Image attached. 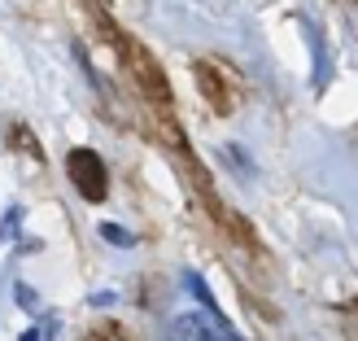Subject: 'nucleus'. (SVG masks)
Listing matches in <instances>:
<instances>
[{"label":"nucleus","instance_id":"obj_1","mask_svg":"<svg viewBox=\"0 0 358 341\" xmlns=\"http://www.w3.org/2000/svg\"><path fill=\"white\" fill-rule=\"evenodd\" d=\"M157 341H241L219 311H184L162 328Z\"/></svg>","mask_w":358,"mask_h":341},{"label":"nucleus","instance_id":"obj_2","mask_svg":"<svg viewBox=\"0 0 358 341\" xmlns=\"http://www.w3.org/2000/svg\"><path fill=\"white\" fill-rule=\"evenodd\" d=\"M66 167H70L75 188L87 197V202H105V193H110V175H105L101 153H92V149H75V153L66 158Z\"/></svg>","mask_w":358,"mask_h":341},{"label":"nucleus","instance_id":"obj_3","mask_svg":"<svg viewBox=\"0 0 358 341\" xmlns=\"http://www.w3.org/2000/svg\"><path fill=\"white\" fill-rule=\"evenodd\" d=\"M127 57H131V70H136L140 88H145V92H153L157 105H171V88H166V79H162V66H157L145 48H136V44H127Z\"/></svg>","mask_w":358,"mask_h":341},{"label":"nucleus","instance_id":"obj_4","mask_svg":"<svg viewBox=\"0 0 358 341\" xmlns=\"http://www.w3.org/2000/svg\"><path fill=\"white\" fill-rule=\"evenodd\" d=\"M196 83H201V92L214 110H227V92H223V83H214V70L206 62H196Z\"/></svg>","mask_w":358,"mask_h":341},{"label":"nucleus","instance_id":"obj_5","mask_svg":"<svg viewBox=\"0 0 358 341\" xmlns=\"http://www.w3.org/2000/svg\"><path fill=\"white\" fill-rule=\"evenodd\" d=\"M101 237L110 241V245H118V249H127V245H136V241H131V232H127V228H114V223H105V228H101Z\"/></svg>","mask_w":358,"mask_h":341}]
</instances>
